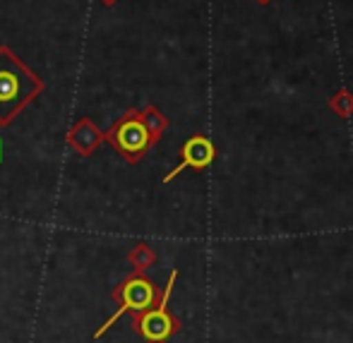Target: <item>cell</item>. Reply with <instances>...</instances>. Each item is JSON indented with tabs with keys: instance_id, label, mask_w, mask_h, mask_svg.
<instances>
[{
	"instance_id": "obj_1",
	"label": "cell",
	"mask_w": 353,
	"mask_h": 343,
	"mask_svg": "<svg viewBox=\"0 0 353 343\" xmlns=\"http://www.w3.org/2000/svg\"><path fill=\"white\" fill-rule=\"evenodd\" d=\"M41 92V79L14 56L12 48L0 46V127L10 125Z\"/></svg>"
},
{
	"instance_id": "obj_2",
	"label": "cell",
	"mask_w": 353,
	"mask_h": 343,
	"mask_svg": "<svg viewBox=\"0 0 353 343\" xmlns=\"http://www.w3.org/2000/svg\"><path fill=\"white\" fill-rule=\"evenodd\" d=\"M157 298H159L157 286H154V283L149 281L144 274L135 271L132 276H128L125 281L113 291V300L118 302V310L113 312L106 322H103V326H99L97 334H94V339H101V336L106 334V331L111 329V326L116 324L123 315H128V312L140 315V312H144L147 307L157 305Z\"/></svg>"
},
{
	"instance_id": "obj_3",
	"label": "cell",
	"mask_w": 353,
	"mask_h": 343,
	"mask_svg": "<svg viewBox=\"0 0 353 343\" xmlns=\"http://www.w3.org/2000/svg\"><path fill=\"white\" fill-rule=\"evenodd\" d=\"M103 137L113 144V149H116L128 163L142 161L144 154H147L154 144V139L149 135L147 125H144L140 111H128Z\"/></svg>"
},
{
	"instance_id": "obj_4",
	"label": "cell",
	"mask_w": 353,
	"mask_h": 343,
	"mask_svg": "<svg viewBox=\"0 0 353 343\" xmlns=\"http://www.w3.org/2000/svg\"><path fill=\"white\" fill-rule=\"evenodd\" d=\"M176 278H178V269H173L157 305L147 307L140 315H135V329L140 331V336L147 343H166L181 329V322L168 312V298H171L173 286H176Z\"/></svg>"
},
{
	"instance_id": "obj_5",
	"label": "cell",
	"mask_w": 353,
	"mask_h": 343,
	"mask_svg": "<svg viewBox=\"0 0 353 343\" xmlns=\"http://www.w3.org/2000/svg\"><path fill=\"white\" fill-rule=\"evenodd\" d=\"M216 158V149H214L212 139L205 137V135H192L188 139L185 144L181 147V163L163 178V183H171L173 178L181 176L185 168H192V171H205L210 168Z\"/></svg>"
},
{
	"instance_id": "obj_6",
	"label": "cell",
	"mask_w": 353,
	"mask_h": 343,
	"mask_svg": "<svg viewBox=\"0 0 353 343\" xmlns=\"http://www.w3.org/2000/svg\"><path fill=\"white\" fill-rule=\"evenodd\" d=\"M140 116H142V121H144V125H147V130H149V135H152L154 139V144L161 139V135L166 132V127H168V121H166V116H163L159 108H154V106H147L144 111H140Z\"/></svg>"
},
{
	"instance_id": "obj_7",
	"label": "cell",
	"mask_w": 353,
	"mask_h": 343,
	"mask_svg": "<svg viewBox=\"0 0 353 343\" xmlns=\"http://www.w3.org/2000/svg\"><path fill=\"white\" fill-rule=\"evenodd\" d=\"M330 108L339 118H351L353 116V94L349 89H339L334 96H330Z\"/></svg>"
},
{
	"instance_id": "obj_8",
	"label": "cell",
	"mask_w": 353,
	"mask_h": 343,
	"mask_svg": "<svg viewBox=\"0 0 353 343\" xmlns=\"http://www.w3.org/2000/svg\"><path fill=\"white\" fill-rule=\"evenodd\" d=\"M154 262H157V255H154L152 247L144 245V242H140V245L130 252V264L135 267V271H140V274H144Z\"/></svg>"
},
{
	"instance_id": "obj_9",
	"label": "cell",
	"mask_w": 353,
	"mask_h": 343,
	"mask_svg": "<svg viewBox=\"0 0 353 343\" xmlns=\"http://www.w3.org/2000/svg\"><path fill=\"white\" fill-rule=\"evenodd\" d=\"M255 3H257V5H262V8H265V5H270L272 0H255Z\"/></svg>"
}]
</instances>
